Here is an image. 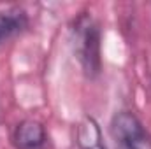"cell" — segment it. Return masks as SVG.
Listing matches in <instances>:
<instances>
[{
	"instance_id": "obj_3",
	"label": "cell",
	"mask_w": 151,
	"mask_h": 149,
	"mask_svg": "<svg viewBox=\"0 0 151 149\" xmlns=\"http://www.w3.org/2000/svg\"><path fill=\"white\" fill-rule=\"evenodd\" d=\"M12 142L16 149H46V128L37 119H23L14 128Z\"/></svg>"
},
{
	"instance_id": "obj_5",
	"label": "cell",
	"mask_w": 151,
	"mask_h": 149,
	"mask_svg": "<svg viewBox=\"0 0 151 149\" xmlns=\"http://www.w3.org/2000/svg\"><path fill=\"white\" fill-rule=\"evenodd\" d=\"M76 142L79 149H107L100 125L93 116H84L76 126Z\"/></svg>"
},
{
	"instance_id": "obj_1",
	"label": "cell",
	"mask_w": 151,
	"mask_h": 149,
	"mask_svg": "<svg viewBox=\"0 0 151 149\" xmlns=\"http://www.w3.org/2000/svg\"><path fill=\"white\" fill-rule=\"evenodd\" d=\"M72 51L88 79L99 77L102 70V35L100 25L88 12H83L72 21L70 27Z\"/></svg>"
},
{
	"instance_id": "obj_2",
	"label": "cell",
	"mask_w": 151,
	"mask_h": 149,
	"mask_svg": "<svg viewBox=\"0 0 151 149\" xmlns=\"http://www.w3.org/2000/svg\"><path fill=\"white\" fill-rule=\"evenodd\" d=\"M111 137L116 149H151V137L139 117L130 111H119L113 116Z\"/></svg>"
},
{
	"instance_id": "obj_4",
	"label": "cell",
	"mask_w": 151,
	"mask_h": 149,
	"mask_svg": "<svg viewBox=\"0 0 151 149\" xmlns=\"http://www.w3.org/2000/svg\"><path fill=\"white\" fill-rule=\"evenodd\" d=\"M28 28V14L21 7H9L0 11V46Z\"/></svg>"
}]
</instances>
